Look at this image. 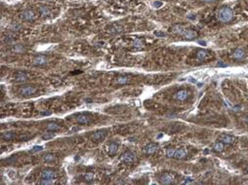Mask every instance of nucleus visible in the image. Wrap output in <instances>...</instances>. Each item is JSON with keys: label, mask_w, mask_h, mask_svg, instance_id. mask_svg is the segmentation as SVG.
I'll list each match as a JSON object with an SVG mask.
<instances>
[{"label": "nucleus", "mask_w": 248, "mask_h": 185, "mask_svg": "<svg viewBox=\"0 0 248 185\" xmlns=\"http://www.w3.org/2000/svg\"><path fill=\"white\" fill-rule=\"evenodd\" d=\"M218 19L222 23H229L233 20V12L229 7H223L218 11Z\"/></svg>", "instance_id": "f257e3e1"}, {"label": "nucleus", "mask_w": 248, "mask_h": 185, "mask_svg": "<svg viewBox=\"0 0 248 185\" xmlns=\"http://www.w3.org/2000/svg\"><path fill=\"white\" fill-rule=\"evenodd\" d=\"M190 96V92L189 91H187V90H181V91H179L175 94V98L180 101H183V100H185V99L189 98Z\"/></svg>", "instance_id": "f03ea898"}, {"label": "nucleus", "mask_w": 248, "mask_h": 185, "mask_svg": "<svg viewBox=\"0 0 248 185\" xmlns=\"http://www.w3.org/2000/svg\"><path fill=\"white\" fill-rule=\"evenodd\" d=\"M121 159H122V161H124L125 163L131 164V163H133L135 161V154L133 152H131V151H127V152H125V153L122 154Z\"/></svg>", "instance_id": "7ed1b4c3"}, {"label": "nucleus", "mask_w": 248, "mask_h": 185, "mask_svg": "<svg viewBox=\"0 0 248 185\" xmlns=\"http://www.w3.org/2000/svg\"><path fill=\"white\" fill-rule=\"evenodd\" d=\"M107 136V132L106 131H98L95 132L94 134L92 136V140L93 141H102L103 139H105V137Z\"/></svg>", "instance_id": "20e7f679"}, {"label": "nucleus", "mask_w": 248, "mask_h": 185, "mask_svg": "<svg viewBox=\"0 0 248 185\" xmlns=\"http://www.w3.org/2000/svg\"><path fill=\"white\" fill-rule=\"evenodd\" d=\"M41 177L43 179H52L53 180L56 177V172L52 170H44L41 172Z\"/></svg>", "instance_id": "39448f33"}, {"label": "nucleus", "mask_w": 248, "mask_h": 185, "mask_svg": "<svg viewBox=\"0 0 248 185\" xmlns=\"http://www.w3.org/2000/svg\"><path fill=\"white\" fill-rule=\"evenodd\" d=\"M157 148H158V145L156 143H149L145 147L144 150H145V153L147 154V155H151V154L156 153L157 151Z\"/></svg>", "instance_id": "423d86ee"}, {"label": "nucleus", "mask_w": 248, "mask_h": 185, "mask_svg": "<svg viewBox=\"0 0 248 185\" xmlns=\"http://www.w3.org/2000/svg\"><path fill=\"white\" fill-rule=\"evenodd\" d=\"M35 88L32 87V86H25L23 87L22 89H21V94H23V96H32V94H33L35 92Z\"/></svg>", "instance_id": "0eeeda50"}, {"label": "nucleus", "mask_w": 248, "mask_h": 185, "mask_svg": "<svg viewBox=\"0 0 248 185\" xmlns=\"http://www.w3.org/2000/svg\"><path fill=\"white\" fill-rule=\"evenodd\" d=\"M21 17L25 21H32L35 19V14L32 10H25V12H23Z\"/></svg>", "instance_id": "6e6552de"}, {"label": "nucleus", "mask_w": 248, "mask_h": 185, "mask_svg": "<svg viewBox=\"0 0 248 185\" xmlns=\"http://www.w3.org/2000/svg\"><path fill=\"white\" fill-rule=\"evenodd\" d=\"M160 182L162 184H171L173 182V175L170 174H164L161 175L160 177Z\"/></svg>", "instance_id": "1a4fd4ad"}, {"label": "nucleus", "mask_w": 248, "mask_h": 185, "mask_svg": "<svg viewBox=\"0 0 248 185\" xmlns=\"http://www.w3.org/2000/svg\"><path fill=\"white\" fill-rule=\"evenodd\" d=\"M90 121H91V118H90V116L85 115V114L79 115V116L77 117V123H78V124H81V125H87V124H89Z\"/></svg>", "instance_id": "9d476101"}, {"label": "nucleus", "mask_w": 248, "mask_h": 185, "mask_svg": "<svg viewBox=\"0 0 248 185\" xmlns=\"http://www.w3.org/2000/svg\"><path fill=\"white\" fill-rule=\"evenodd\" d=\"M47 59L44 56H38L35 57L34 60H33V65H44L47 63Z\"/></svg>", "instance_id": "9b49d317"}, {"label": "nucleus", "mask_w": 248, "mask_h": 185, "mask_svg": "<svg viewBox=\"0 0 248 185\" xmlns=\"http://www.w3.org/2000/svg\"><path fill=\"white\" fill-rule=\"evenodd\" d=\"M187 156H188L187 150H185V149H178V150H176L174 158L177 159V160H181V159L186 158Z\"/></svg>", "instance_id": "f8f14e48"}, {"label": "nucleus", "mask_w": 248, "mask_h": 185, "mask_svg": "<svg viewBox=\"0 0 248 185\" xmlns=\"http://www.w3.org/2000/svg\"><path fill=\"white\" fill-rule=\"evenodd\" d=\"M185 38H187L188 40H192L197 37V33L192 29H186L185 34H184Z\"/></svg>", "instance_id": "ddd939ff"}, {"label": "nucleus", "mask_w": 248, "mask_h": 185, "mask_svg": "<svg viewBox=\"0 0 248 185\" xmlns=\"http://www.w3.org/2000/svg\"><path fill=\"white\" fill-rule=\"evenodd\" d=\"M172 31L178 35H184L186 31V28L185 27H183V25H176L172 27Z\"/></svg>", "instance_id": "4468645a"}, {"label": "nucleus", "mask_w": 248, "mask_h": 185, "mask_svg": "<svg viewBox=\"0 0 248 185\" xmlns=\"http://www.w3.org/2000/svg\"><path fill=\"white\" fill-rule=\"evenodd\" d=\"M117 150H118V146L117 144L113 143V142H111V143L109 144L108 146V152L111 156H113L115 155L116 153H117Z\"/></svg>", "instance_id": "2eb2a0df"}, {"label": "nucleus", "mask_w": 248, "mask_h": 185, "mask_svg": "<svg viewBox=\"0 0 248 185\" xmlns=\"http://www.w3.org/2000/svg\"><path fill=\"white\" fill-rule=\"evenodd\" d=\"M244 55H245L244 50L241 49V48H238V49L235 50V52H233V57L235 59H237V60H240V59H242L243 57H244Z\"/></svg>", "instance_id": "dca6fc26"}, {"label": "nucleus", "mask_w": 248, "mask_h": 185, "mask_svg": "<svg viewBox=\"0 0 248 185\" xmlns=\"http://www.w3.org/2000/svg\"><path fill=\"white\" fill-rule=\"evenodd\" d=\"M196 57H197V59L200 61H205L206 59H208L209 54H208V52L204 51V50H200V51L197 52Z\"/></svg>", "instance_id": "f3484780"}, {"label": "nucleus", "mask_w": 248, "mask_h": 185, "mask_svg": "<svg viewBox=\"0 0 248 185\" xmlns=\"http://www.w3.org/2000/svg\"><path fill=\"white\" fill-rule=\"evenodd\" d=\"M39 13L40 15H41L42 17H49L50 15H51V11H50V9L48 8V7L46 6H41L39 8Z\"/></svg>", "instance_id": "a211bd4d"}, {"label": "nucleus", "mask_w": 248, "mask_h": 185, "mask_svg": "<svg viewBox=\"0 0 248 185\" xmlns=\"http://www.w3.org/2000/svg\"><path fill=\"white\" fill-rule=\"evenodd\" d=\"M27 75L23 72H19L15 77V80L17 82H25V81H27Z\"/></svg>", "instance_id": "6ab92c4d"}, {"label": "nucleus", "mask_w": 248, "mask_h": 185, "mask_svg": "<svg viewBox=\"0 0 248 185\" xmlns=\"http://www.w3.org/2000/svg\"><path fill=\"white\" fill-rule=\"evenodd\" d=\"M15 134H14L13 132H4L3 134L1 136L2 139H4V140H12V139L15 138Z\"/></svg>", "instance_id": "aec40b11"}, {"label": "nucleus", "mask_w": 248, "mask_h": 185, "mask_svg": "<svg viewBox=\"0 0 248 185\" xmlns=\"http://www.w3.org/2000/svg\"><path fill=\"white\" fill-rule=\"evenodd\" d=\"M47 130L48 131H58L60 130V126L57 124V123H54V122H51L47 125Z\"/></svg>", "instance_id": "412c9836"}, {"label": "nucleus", "mask_w": 248, "mask_h": 185, "mask_svg": "<svg viewBox=\"0 0 248 185\" xmlns=\"http://www.w3.org/2000/svg\"><path fill=\"white\" fill-rule=\"evenodd\" d=\"M221 140L224 144H232L233 142V138L230 136H223L221 137Z\"/></svg>", "instance_id": "4be33fe9"}, {"label": "nucleus", "mask_w": 248, "mask_h": 185, "mask_svg": "<svg viewBox=\"0 0 248 185\" xmlns=\"http://www.w3.org/2000/svg\"><path fill=\"white\" fill-rule=\"evenodd\" d=\"M55 156L52 155V154H45V155L43 156V160L45 161V162L47 163H52L55 161Z\"/></svg>", "instance_id": "5701e85b"}, {"label": "nucleus", "mask_w": 248, "mask_h": 185, "mask_svg": "<svg viewBox=\"0 0 248 185\" xmlns=\"http://www.w3.org/2000/svg\"><path fill=\"white\" fill-rule=\"evenodd\" d=\"M129 79L128 77H118L117 80H116V84L118 85H124V84H127Z\"/></svg>", "instance_id": "b1692460"}, {"label": "nucleus", "mask_w": 248, "mask_h": 185, "mask_svg": "<svg viewBox=\"0 0 248 185\" xmlns=\"http://www.w3.org/2000/svg\"><path fill=\"white\" fill-rule=\"evenodd\" d=\"M214 150L216 152H222L224 150V143L223 142H218L214 145Z\"/></svg>", "instance_id": "393cba45"}, {"label": "nucleus", "mask_w": 248, "mask_h": 185, "mask_svg": "<svg viewBox=\"0 0 248 185\" xmlns=\"http://www.w3.org/2000/svg\"><path fill=\"white\" fill-rule=\"evenodd\" d=\"M12 51L15 52V53H23V47L22 45H15V46H13V48H12Z\"/></svg>", "instance_id": "a878e982"}, {"label": "nucleus", "mask_w": 248, "mask_h": 185, "mask_svg": "<svg viewBox=\"0 0 248 185\" xmlns=\"http://www.w3.org/2000/svg\"><path fill=\"white\" fill-rule=\"evenodd\" d=\"M175 152H176V149H174V148H168L167 150H166V155H167V157H169V158H174Z\"/></svg>", "instance_id": "bb28decb"}, {"label": "nucleus", "mask_w": 248, "mask_h": 185, "mask_svg": "<svg viewBox=\"0 0 248 185\" xmlns=\"http://www.w3.org/2000/svg\"><path fill=\"white\" fill-rule=\"evenodd\" d=\"M94 177H95V175L93 172H88V174L84 175V178L86 181H92V180L94 179Z\"/></svg>", "instance_id": "cd10ccee"}, {"label": "nucleus", "mask_w": 248, "mask_h": 185, "mask_svg": "<svg viewBox=\"0 0 248 185\" xmlns=\"http://www.w3.org/2000/svg\"><path fill=\"white\" fill-rule=\"evenodd\" d=\"M133 45H134V47H136V48H142L143 42L141 39H135L134 42H133Z\"/></svg>", "instance_id": "c85d7f7f"}, {"label": "nucleus", "mask_w": 248, "mask_h": 185, "mask_svg": "<svg viewBox=\"0 0 248 185\" xmlns=\"http://www.w3.org/2000/svg\"><path fill=\"white\" fill-rule=\"evenodd\" d=\"M39 184H42V185H52L54 184L53 180L52 179H43L39 182Z\"/></svg>", "instance_id": "c756f323"}, {"label": "nucleus", "mask_w": 248, "mask_h": 185, "mask_svg": "<svg viewBox=\"0 0 248 185\" xmlns=\"http://www.w3.org/2000/svg\"><path fill=\"white\" fill-rule=\"evenodd\" d=\"M54 136H55L54 134H45L44 136H42V139H44V140H48V139H50V138H53Z\"/></svg>", "instance_id": "7c9ffc66"}, {"label": "nucleus", "mask_w": 248, "mask_h": 185, "mask_svg": "<svg viewBox=\"0 0 248 185\" xmlns=\"http://www.w3.org/2000/svg\"><path fill=\"white\" fill-rule=\"evenodd\" d=\"M43 150V147L40 146V145H36V146H33V148L32 149V152H40V151Z\"/></svg>", "instance_id": "2f4dec72"}, {"label": "nucleus", "mask_w": 248, "mask_h": 185, "mask_svg": "<svg viewBox=\"0 0 248 185\" xmlns=\"http://www.w3.org/2000/svg\"><path fill=\"white\" fill-rule=\"evenodd\" d=\"M163 5V3H162V2H160V1H156V2H153V3H152V6L154 7V8H160V7Z\"/></svg>", "instance_id": "473e14b6"}, {"label": "nucleus", "mask_w": 248, "mask_h": 185, "mask_svg": "<svg viewBox=\"0 0 248 185\" xmlns=\"http://www.w3.org/2000/svg\"><path fill=\"white\" fill-rule=\"evenodd\" d=\"M12 27V29H13V30H15V31H17V30H18V29H20V28H21V27H20V25H18V23H13V25H12V27Z\"/></svg>", "instance_id": "72a5a7b5"}, {"label": "nucleus", "mask_w": 248, "mask_h": 185, "mask_svg": "<svg viewBox=\"0 0 248 185\" xmlns=\"http://www.w3.org/2000/svg\"><path fill=\"white\" fill-rule=\"evenodd\" d=\"M154 35H156V36H157V37H164L166 34H165V33H164V32L156 31V32H154Z\"/></svg>", "instance_id": "f704fd0d"}, {"label": "nucleus", "mask_w": 248, "mask_h": 185, "mask_svg": "<svg viewBox=\"0 0 248 185\" xmlns=\"http://www.w3.org/2000/svg\"><path fill=\"white\" fill-rule=\"evenodd\" d=\"M218 66H223V67H227V65H225V63H222V61H219Z\"/></svg>", "instance_id": "c9c22d12"}, {"label": "nucleus", "mask_w": 248, "mask_h": 185, "mask_svg": "<svg viewBox=\"0 0 248 185\" xmlns=\"http://www.w3.org/2000/svg\"><path fill=\"white\" fill-rule=\"evenodd\" d=\"M199 45H203V46H206V42L205 41H198Z\"/></svg>", "instance_id": "e433bc0d"}, {"label": "nucleus", "mask_w": 248, "mask_h": 185, "mask_svg": "<svg viewBox=\"0 0 248 185\" xmlns=\"http://www.w3.org/2000/svg\"><path fill=\"white\" fill-rule=\"evenodd\" d=\"M49 114H50L49 112H43V113H42V115H49Z\"/></svg>", "instance_id": "4c0bfd02"}, {"label": "nucleus", "mask_w": 248, "mask_h": 185, "mask_svg": "<svg viewBox=\"0 0 248 185\" xmlns=\"http://www.w3.org/2000/svg\"><path fill=\"white\" fill-rule=\"evenodd\" d=\"M86 102H87V103H90V102H92V100H91V99H86Z\"/></svg>", "instance_id": "58836bf2"}, {"label": "nucleus", "mask_w": 248, "mask_h": 185, "mask_svg": "<svg viewBox=\"0 0 248 185\" xmlns=\"http://www.w3.org/2000/svg\"><path fill=\"white\" fill-rule=\"evenodd\" d=\"M202 1H204V2H211V1H213V0H202Z\"/></svg>", "instance_id": "ea45409f"}, {"label": "nucleus", "mask_w": 248, "mask_h": 185, "mask_svg": "<svg viewBox=\"0 0 248 185\" xmlns=\"http://www.w3.org/2000/svg\"><path fill=\"white\" fill-rule=\"evenodd\" d=\"M246 172H248V168H247V170H246Z\"/></svg>", "instance_id": "a19ab883"}]
</instances>
